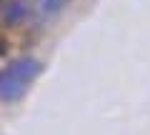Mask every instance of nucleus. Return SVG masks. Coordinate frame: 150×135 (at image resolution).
I'll return each mask as SVG.
<instances>
[{"mask_svg":"<svg viewBox=\"0 0 150 135\" xmlns=\"http://www.w3.org/2000/svg\"><path fill=\"white\" fill-rule=\"evenodd\" d=\"M3 15H5L8 23H18L23 15H25V8H23L20 3H10V5L5 8V13H3Z\"/></svg>","mask_w":150,"mask_h":135,"instance_id":"f03ea898","label":"nucleus"},{"mask_svg":"<svg viewBox=\"0 0 150 135\" xmlns=\"http://www.w3.org/2000/svg\"><path fill=\"white\" fill-rule=\"evenodd\" d=\"M38 68H40V65L33 58L13 60L5 70L0 73V98H5V100H18V98H23L25 90L30 88Z\"/></svg>","mask_w":150,"mask_h":135,"instance_id":"f257e3e1","label":"nucleus"}]
</instances>
